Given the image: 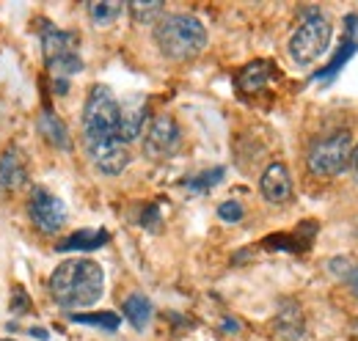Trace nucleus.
Instances as JSON below:
<instances>
[{
	"label": "nucleus",
	"instance_id": "nucleus-13",
	"mask_svg": "<svg viewBox=\"0 0 358 341\" xmlns=\"http://www.w3.org/2000/svg\"><path fill=\"white\" fill-rule=\"evenodd\" d=\"M273 75H275V69L270 61H251L237 75V91L240 94H259L270 83Z\"/></svg>",
	"mask_w": 358,
	"mask_h": 341
},
{
	"label": "nucleus",
	"instance_id": "nucleus-2",
	"mask_svg": "<svg viewBox=\"0 0 358 341\" xmlns=\"http://www.w3.org/2000/svg\"><path fill=\"white\" fill-rule=\"evenodd\" d=\"M155 42L166 58L187 61L207 47V28L193 14H169L155 25Z\"/></svg>",
	"mask_w": 358,
	"mask_h": 341
},
{
	"label": "nucleus",
	"instance_id": "nucleus-27",
	"mask_svg": "<svg viewBox=\"0 0 358 341\" xmlns=\"http://www.w3.org/2000/svg\"><path fill=\"white\" fill-rule=\"evenodd\" d=\"M350 173L358 179V143L353 146V154H350Z\"/></svg>",
	"mask_w": 358,
	"mask_h": 341
},
{
	"label": "nucleus",
	"instance_id": "nucleus-6",
	"mask_svg": "<svg viewBox=\"0 0 358 341\" xmlns=\"http://www.w3.org/2000/svg\"><path fill=\"white\" fill-rule=\"evenodd\" d=\"M353 138L348 129H336L334 135L317 140L309 152V168L317 176H339L350 166Z\"/></svg>",
	"mask_w": 358,
	"mask_h": 341
},
{
	"label": "nucleus",
	"instance_id": "nucleus-29",
	"mask_svg": "<svg viewBox=\"0 0 358 341\" xmlns=\"http://www.w3.org/2000/svg\"><path fill=\"white\" fill-rule=\"evenodd\" d=\"M28 333H31V336H36L39 341H47V331H42V328H31Z\"/></svg>",
	"mask_w": 358,
	"mask_h": 341
},
{
	"label": "nucleus",
	"instance_id": "nucleus-11",
	"mask_svg": "<svg viewBox=\"0 0 358 341\" xmlns=\"http://www.w3.org/2000/svg\"><path fill=\"white\" fill-rule=\"evenodd\" d=\"M259 193L270 204H287L292 198V176L284 163H270L262 179H259Z\"/></svg>",
	"mask_w": 358,
	"mask_h": 341
},
{
	"label": "nucleus",
	"instance_id": "nucleus-4",
	"mask_svg": "<svg viewBox=\"0 0 358 341\" xmlns=\"http://www.w3.org/2000/svg\"><path fill=\"white\" fill-rule=\"evenodd\" d=\"M83 138H86V146L119 138V99L108 85H94L86 96Z\"/></svg>",
	"mask_w": 358,
	"mask_h": 341
},
{
	"label": "nucleus",
	"instance_id": "nucleus-5",
	"mask_svg": "<svg viewBox=\"0 0 358 341\" xmlns=\"http://www.w3.org/2000/svg\"><path fill=\"white\" fill-rule=\"evenodd\" d=\"M331 36H334V28H331V20L325 14H309L298 31L292 34L289 39V55L295 64L301 66H309L314 64L328 47H331Z\"/></svg>",
	"mask_w": 358,
	"mask_h": 341
},
{
	"label": "nucleus",
	"instance_id": "nucleus-1",
	"mask_svg": "<svg viewBox=\"0 0 358 341\" xmlns=\"http://www.w3.org/2000/svg\"><path fill=\"white\" fill-rule=\"evenodd\" d=\"M102 292H105V273L91 259H66L50 275V295L66 311L94 305L102 298Z\"/></svg>",
	"mask_w": 358,
	"mask_h": 341
},
{
	"label": "nucleus",
	"instance_id": "nucleus-8",
	"mask_svg": "<svg viewBox=\"0 0 358 341\" xmlns=\"http://www.w3.org/2000/svg\"><path fill=\"white\" fill-rule=\"evenodd\" d=\"M28 217L42 234H58L66 223V207L58 196H52L45 187H34L28 201Z\"/></svg>",
	"mask_w": 358,
	"mask_h": 341
},
{
	"label": "nucleus",
	"instance_id": "nucleus-28",
	"mask_svg": "<svg viewBox=\"0 0 358 341\" xmlns=\"http://www.w3.org/2000/svg\"><path fill=\"white\" fill-rule=\"evenodd\" d=\"M224 331L226 333H237V331H240V325H237L234 319H224Z\"/></svg>",
	"mask_w": 358,
	"mask_h": 341
},
{
	"label": "nucleus",
	"instance_id": "nucleus-22",
	"mask_svg": "<svg viewBox=\"0 0 358 341\" xmlns=\"http://www.w3.org/2000/svg\"><path fill=\"white\" fill-rule=\"evenodd\" d=\"M356 50H358V42L348 39V42L339 47V52L334 55L331 66H328V69H322V72H317V80H331V78H334V75H336V72H339V69H342V66L348 64V58H350V55H353Z\"/></svg>",
	"mask_w": 358,
	"mask_h": 341
},
{
	"label": "nucleus",
	"instance_id": "nucleus-25",
	"mask_svg": "<svg viewBox=\"0 0 358 341\" xmlns=\"http://www.w3.org/2000/svg\"><path fill=\"white\" fill-rule=\"evenodd\" d=\"M141 226L149 228V231H157V226H160V210L157 207H149L143 212V217H141Z\"/></svg>",
	"mask_w": 358,
	"mask_h": 341
},
{
	"label": "nucleus",
	"instance_id": "nucleus-10",
	"mask_svg": "<svg viewBox=\"0 0 358 341\" xmlns=\"http://www.w3.org/2000/svg\"><path fill=\"white\" fill-rule=\"evenodd\" d=\"M28 182V160L20 146H6L0 154V196L17 193Z\"/></svg>",
	"mask_w": 358,
	"mask_h": 341
},
{
	"label": "nucleus",
	"instance_id": "nucleus-20",
	"mask_svg": "<svg viewBox=\"0 0 358 341\" xmlns=\"http://www.w3.org/2000/svg\"><path fill=\"white\" fill-rule=\"evenodd\" d=\"M124 8H127V6H124V3H116V0H110V3H89L91 22H94V25H99V28L113 25V22L122 17V11H124Z\"/></svg>",
	"mask_w": 358,
	"mask_h": 341
},
{
	"label": "nucleus",
	"instance_id": "nucleus-23",
	"mask_svg": "<svg viewBox=\"0 0 358 341\" xmlns=\"http://www.w3.org/2000/svg\"><path fill=\"white\" fill-rule=\"evenodd\" d=\"M243 215H245V210H243L240 201H224V204L218 207V217L226 220V223H240Z\"/></svg>",
	"mask_w": 358,
	"mask_h": 341
},
{
	"label": "nucleus",
	"instance_id": "nucleus-24",
	"mask_svg": "<svg viewBox=\"0 0 358 341\" xmlns=\"http://www.w3.org/2000/svg\"><path fill=\"white\" fill-rule=\"evenodd\" d=\"M8 308H11L14 314H25V311L31 308V298H28V292H25L22 286H14V289H11V300H8Z\"/></svg>",
	"mask_w": 358,
	"mask_h": 341
},
{
	"label": "nucleus",
	"instance_id": "nucleus-9",
	"mask_svg": "<svg viewBox=\"0 0 358 341\" xmlns=\"http://www.w3.org/2000/svg\"><path fill=\"white\" fill-rule=\"evenodd\" d=\"M86 152H89L91 163L96 166V170L105 173V176H119L122 170L130 166V149H127V143L122 138L86 146Z\"/></svg>",
	"mask_w": 358,
	"mask_h": 341
},
{
	"label": "nucleus",
	"instance_id": "nucleus-19",
	"mask_svg": "<svg viewBox=\"0 0 358 341\" xmlns=\"http://www.w3.org/2000/svg\"><path fill=\"white\" fill-rule=\"evenodd\" d=\"M130 14L138 25H152V22H160L163 20V11H166V3L155 0V3H143V0H133L130 6Z\"/></svg>",
	"mask_w": 358,
	"mask_h": 341
},
{
	"label": "nucleus",
	"instance_id": "nucleus-18",
	"mask_svg": "<svg viewBox=\"0 0 358 341\" xmlns=\"http://www.w3.org/2000/svg\"><path fill=\"white\" fill-rule=\"evenodd\" d=\"M69 319L75 325H91V328H99V331H108V333L119 331V325H122L119 314H113V311H99V314H78L75 311Z\"/></svg>",
	"mask_w": 358,
	"mask_h": 341
},
{
	"label": "nucleus",
	"instance_id": "nucleus-14",
	"mask_svg": "<svg viewBox=\"0 0 358 341\" xmlns=\"http://www.w3.org/2000/svg\"><path fill=\"white\" fill-rule=\"evenodd\" d=\"M108 240H110V234L105 228H83V231H75L66 240H61L55 245V251H61V254H69V251H96V248L108 245Z\"/></svg>",
	"mask_w": 358,
	"mask_h": 341
},
{
	"label": "nucleus",
	"instance_id": "nucleus-17",
	"mask_svg": "<svg viewBox=\"0 0 358 341\" xmlns=\"http://www.w3.org/2000/svg\"><path fill=\"white\" fill-rule=\"evenodd\" d=\"M124 317L130 319V325H133L135 331H143L149 325V319H152V303H149V298H143L141 292L130 295V298L124 300Z\"/></svg>",
	"mask_w": 358,
	"mask_h": 341
},
{
	"label": "nucleus",
	"instance_id": "nucleus-26",
	"mask_svg": "<svg viewBox=\"0 0 358 341\" xmlns=\"http://www.w3.org/2000/svg\"><path fill=\"white\" fill-rule=\"evenodd\" d=\"M348 284H350V289H353V295L358 298V264L350 270V275H348Z\"/></svg>",
	"mask_w": 358,
	"mask_h": 341
},
{
	"label": "nucleus",
	"instance_id": "nucleus-12",
	"mask_svg": "<svg viewBox=\"0 0 358 341\" xmlns=\"http://www.w3.org/2000/svg\"><path fill=\"white\" fill-rule=\"evenodd\" d=\"M146 119H149V110H146L143 96H133L127 102H119V138L124 143L135 140L146 129Z\"/></svg>",
	"mask_w": 358,
	"mask_h": 341
},
{
	"label": "nucleus",
	"instance_id": "nucleus-7",
	"mask_svg": "<svg viewBox=\"0 0 358 341\" xmlns=\"http://www.w3.org/2000/svg\"><path fill=\"white\" fill-rule=\"evenodd\" d=\"M179 143H182V132H179V124L171 119V116H157L146 124V132H143V152L146 157L152 160H169L179 152Z\"/></svg>",
	"mask_w": 358,
	"mask_h": 341
},
{
	"label": "nucleus",
	"instance_id": "nucleus-16",
	"mask_svg": "<svg viewBox=\"0 0 358 341\" xmlns=\"http://www.w3.org/2000/svg\"><path fill=\"white\" fill-rule=\"evenodd\" d=\"M275 331L278 336H284L287 341H295L303 336V317H301V308L298 305H284L278 319H275Z\"/></svg>",
	"mask_w": 358,
	"mask_h": 341
},
{
	"label": "nucleus",
	"instance_id": "nucleus-3",
	"mask_svg": "<svg viewBox=\"0 0 358 341\" xmlns=\"http://www.w3.org/2000/svg\"><path fill=\"white\" fill-rule=\"evenodd\" d=\"M78 47H80L78 34L61 31V28L45 22V28H42V55H45L47 69L55 78L52 88L58 94H66L69 91V78L83 69V58H80Z\"/></svg>",
	"mask_w": 358,
	"mask_h": 341
},
{
	"label": "nucleus",
	"instance_id": "nucleus-15",
	"mask_svg": "<svg viewBox=\"0 0 358 341\" xmlns=\"http://www.w3.org/2000/svg\"><path fill=\"white\" fill-rule=\"evenodd\" d=\"M39 132L45 135V140L55 149H64L69 152L72 149V140H69V132H66V124L61 122V116H55L52 110H45L39 116Z\"/></svg>",
	"mask_w": 358,
	"mask_h": 341
},
{
	"label": "nucleus",
	"instance_id": "nucleus-21",
	"mask_svg": "<svg viewBox=\"0 0 358 341\" xmlns=\"http://www.w3.org/2000/svg\"><path fill=\"white\" fill-rule=\"evenodd\" d=\"M224 168H213V170H204V173H199V176H193V179H185V187L190 190V193H207L210 187H215L221 179H224Z\"/></svg>",
	"mask_w": 358,
	"mask_h": 341
}]
</instances>
